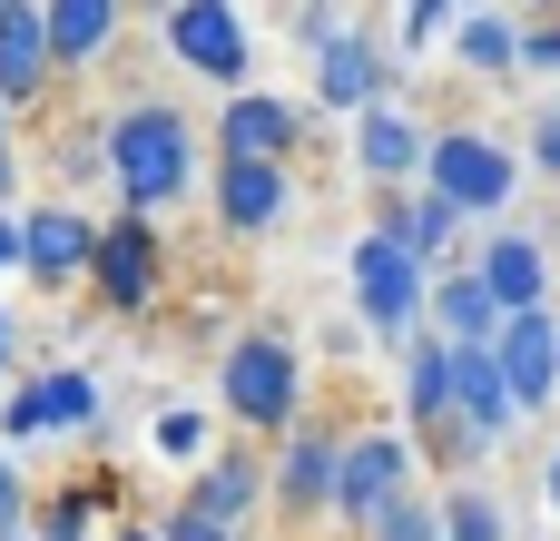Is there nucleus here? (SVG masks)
I'll use <instances>...</instances> for the list:
<instances>
[{"label":"nucleus","instance_id":"f257e3e1","mask_svg":"<svg viewBox=\"0 0 560 541\" xmlns=\"http://www.w3.org/2000/svg\"><path fill=\"white\" fill-rule=\"evenodd\" d=\"M108 177H118V197H128L138 217L167 207V197H187V187H197V128H187L167 99L118 108V118H108Z\"/></svg>","mask_w":560,"mask_h":541},{"label":"nucleus","instance_id":"f03ea898","mask_svg":"<svg viewBox=\"0 0 560 541\" xmlns=\"http://www.w3.org/2000/svg\"><path fill=\"white\" fill-rule=\"evenodd\" d=\"M354 315L384 335V345H413V325L433 315V286H423V256L394 237V227H374L364 246H354Z\"/></svg>","mask_w":560,"mask_h":541},{"label":"nucleus","instance_id":"7ed1b4c3","mask_svg":"<svg viewBox=\"0 0 560 541\" xmlns=\"http://www.w3.org/2000/svg\"><path fill=\"white\" fill-rule=\"evenodd\" d=\"M217 394H226V414H236V424H256V434L295 424V394H305L295 345H285V335H236V345H226V365H217Z\"/></svg>","mask_w":560,"mask_h":541},{"label":"nucleus","instance_id":"20e7f679","mask_svg":"<svg viewBox=\"0 0 560 541\" xmlns=\"http://www.w3.org/2000/svg\"><path fill=\"white\" fill-rule=\"evenodd\" d=\"M463 217H492V207H512V187H522V158L502 148V138H482V128H443L433 138V168H423Z\"/></svg>","mask_w":560,"mask_h":541},{"label":"nucleus","instance_id":"39448f33","mask_svg":"<svg viewBox=\"0 0 560 541\" xmlns=\"http://www.w3.org/2000/svg\"><path fill=\"white\" fill-rule=\"evenodd\" d=\"M167 49H177V69L217 79L226 99L256 79V49H246V20H236V0H177V10H167Z\"/></svg>","mask_w":560,"mask_h":541},{"label":"nucleus","instance_id":"423d86ee","mask_svg":"<svg viewBox=\"0 0 560 541\" xmlns=\"http://www.w3.org/2000/svg\"><path fill=\"white\" fill-rule=\"evenodd\" d=\"M404 473H413V444H404L394 424L354 434V444H345V483H335V513H345L354 532H374V522L404 503Z\"/></svg>","mask_w":560,"mask_h":541},{"label":"nucleus","instance_id":"0eeeda50","mask_svg":"<svg viewBox=\"0 0 560 541\" xmlns=\"http://www.w3.org/2000/svg\"><path fill=\"white\" fill-rule=\"evenodd\" d=\"M394 79H404V59H394V49H374V30H364V20L315 59V99H325V108H354V118L394 108Z\"/></svg>","mask_w":560,"mask_h":541},{"label":"nucleus","instance_id":"6e6552de","mask_svg":"<svg viewBox=\"0 0 560 541\" xmlns=\"http://www.w3.org/2000/svg\"><path fill=\"white\" fill-rule=\"evenodd\" d=\"M217 158H305V108L295 99H266V89H236L217 108Z\"/></svg>","mask_w":560,"mask_h":541},{"label":"nucleus","instance_id":"1a4fd4ad","mask_svg":"<svg viewBox=\"0 0 560 541\" xmlns=\"http://www.w3.org/2000/svg\"><path fill=\"white\" fill-rule=\"evenodd\" d=\"M98 266V227L79 217V207H39V217H20V276H39L49 296L69 286V276H89Z\"/></svg>","mask_w":560,"mask_h":541},{"label":"nucleus","instance_id":"9d476101","mask_svg":"<svg viewBox=\"0 0 560 541\" xmlns=\"http://www.w3.org/2000/svg\"><path fill=\"white\" fill-rule=\"evenodd\" d=\"M89 276H98V296H108V315H138V306L158 296V227H148L138 207H128L118 227H98V266H89Z\"/></svg>","mask_w":560,"mask_h":541},{"label":"nucleus","instance_id":"9b49d317","mask_svg":"<svg viewBox=\"0 0 560 541\" xmlns=\"http://www.w3.org/2000/svg\"><path fill=\"white\" fill-rule=\"evenodd\" d=\"M108 404H98V384L79 375V365H49L30 394H10L0 404V434H89Z\"/></svg>","mask_w":560,"mask_h":541},{"label":"nucleus","instance_id":"f8f14e48","mask_svg":"<svg viewBox=\"0 0 560 541\" xmlns=\"http://www.w3.org/2000/svg\"><path fill=\"white\" fill-rule=\"evenodd\" d=\"M502 375H512L522 414H551L560 404V315L551 306H532V315L502 325Z\"/></svg>","mask_w":560,"mask_h":541},{"label":"nucleus","instance_id":"ddd939ff","mask_svg":"<svg viewBox=\"0 0 560 541\" xmlns=\"http://www.w3.org/2000/svg\"><path fill=\"white\" fill-rule=\"evenodd\" d=\"M49 79H59L49 10H39V0H0V99H10V108H30Z\"/></svg>","mask_w":560,"mask_h":541},{"label":"nucleus","instance_id":"4468645a","mask_svg":"<svg viewBox=\"0 0 560 541\" xmlns=\"http://www.w3.org/2000/svg\"><path fill=\"white\" fill-rule=\"evenodd\" d=\"M217 217H226V237H266L285 217V168L276 158H217Z\"/></svg>","mask_w":560,"mask_h":541},{"label":"nucleus","instance_id":"2eb2a0df","mask_svg":"<svg viewBox=\"0 0 560 541\" xmlns=\"http://www.w3.org/2000/svg\"><path fill=\"white\" fill-rule=\"evenodd\" d=\"M354 168H364L374 187H404L413 168H433V138H423L404 108H374V118H354Z\"/></svg>","mask_w":560,"mask_h":541},{"label":"nucleus","instance_id":"dca6fc26","mask_svg":"<svg viewBox=\"0 0 560 541\" xmlns=\"http://www.w3.org/2000/svg\"><path fill=\"white\" fill-rule=\"evenodd\" d=\"M502 325H512V306L482 286V266H453V276L433 286V335H453V345H502Z\"/></svg>","mask_w":560,"mask_h":541},{"label":"nucleus","instance_id":"f3484780","mask_svg":"<svg viewBox=\"0 0 560 541\" xmlns=\"http://www.w3.org/2000/svg\"><path fill=\"white\" fill-rule=\"evenodd\" d=\"M335 483H345V444L295 434L285 463H276V503H285V513H335Z\"/></svg>","mask_w":560,"mask_h":541},{"label":"nucleus","instance_id":"a211bd4d","mask_svg":"<svg viewBox=\"0 0 560 541\" xmlns=\"http://www.w3.org/2000/svg\"><path fill=\"white\" fill-rule=\"evenodd\" d=\"M482 286H492L512 315H532V306L551 296V256H541V237H482Z\"/></svg>","mask_w":560,"mask_h":541},{"label":"nucleus","instance_id":"6ab92c4d","mask_svg":"<svg viewBox=\"0 0 560 541\" xmlns=\"http://www.w3.org/2000/svg\"><path fill=\"white\" fill-rule=\"evenodd\" d=\"M49 10V49H59V69H89L108 39H118V10L128 0H39Z\"/></svg>","mask_w":560,"mask_h":541},{"label":"nucleus","instance_id":"aec40b11","mask_svg":"<svg viewBox=\"0 0 560 541\" xmlns=\"http://www.w3.org/2000/svg\"><path fill=\"white\" fill-rule=\"evenodd\" d=\"M453 59H463L472 79H512V69H522V30H512L502 10H463V20H453Z\"/></svg>","mask_w":560,"mask_h":541},{"label":"nucleus","instance_id":"412c9836","mask_svg":"<svg viewBox=\"0 0 560 541\" xmlns=\"http://www.w3.org/2000/svg\"><path fill=\"white\" fill-rule=\"evenodd\" d=\"M384 227L413 246V256H443L453 237H463V207L443 197V187H423V197H404V207H384Z\"/></svg>","mask_w":560,"mask_h":541},{"label":"nucleus","instance_id":"4be33fe9","mask_svg":"<svg viewBox=\"0 0 560 541\" xmlns=\"http://www.w3.org/2000/svg\"><path fill=\"white\" fill-rule=\"evenodd\" d=\"M266 483H276L266 463H246V453H217V463L197 473V503H207V513H226V522H246V503H256Z\"/></svg>","mask_w":560,"mask_h":541},{"label":"nucleus","instance_id":"5701e85b","mask_svg":"<svg viewBox=\"0 0 560 541\" xmlns=\"http://www.w3.org/2000/svg\"><path fill=\"white\" fill-rule=\"evenodd\" d=\"M285 30H295V49H315V59H325L354 20H345V0H295V10H285Z\"/></svg>","mask_w":560,"mask_h":541},{"label":"nucleus","instance_id":"b1692460","mask_svg":"<svg viewBox=\"0 0 560 541\" xmlns=\"http://www.w3.org/2000/svg\"><path fill=\"white\" fill-rule=\"evenodd\" d=\"M443 541H502L492 493H453V503H443Z\"/></svg>","mask_w":560,"mask_h":541},{"label":"nucleus","instance_id":"393cba45","mask_svg":"<svg viewBox=\"0 0 560 541\" xmlns=\"http://www.w3.org/2000/svg\"><path fill=\"white\" fill-rule=\"evenodd\" d=\"M158 541H236V522H226V513H207V503L187 493V503H177V513L158 522Z\"/></svg>","mask_w":560,"mask_h":541},{"label":"nucleus","instance_id":"a878e982","mask_svg":"<svg viewBox=\"0 0 560 541\" xmlns=\"http://www.w3.org/2000/svg\"><path fill=\"white\" fill-rule=\"evenodd\" d=\"M364 541H443V513L404 493V503H394V513H384V522H374V532H364Z\"/></svg>","mask_w":560,"mask_h":541},{"label":"nucleus","instance_id":"bb28decb","mask_svg":"<svg viewBox=\"0 0 560 541\" xmlns=\"http://www.w3.org/2000/svg\"><path fill=\"white\" fill-rule=\"evenodd\" d=\"M158 453H167V463H197V453H207V414H187V404L158 414Z\"/></svg>","mask_w":560,"mask_h":541},{"label":"nucleus","instance_id":"cd10ccee","mask_svg":"<svg viewBox=\"0 0 560 541\" xmlns=\"http://www.w3.org/2000/svg\"><path fill=\"white\" fill-rule=\"evenodd\" d=\"M443 20H463V0H404V49H433Z\"/></svg>","mask_w":560,"mask_h":541},{"label":"nucleus","instance_id":"c85d7f7f","mask_svg":"<svg viewBox=\"0 0 560 541\" xmlns=\"http://www.w3.org/2000/svg\"><path fill=\"white\" fill-rule=\"evenodd\" d=\"M89 503H98V493H69V503H49V513H39V541H89Z\"/></svg>","mask_w":560,"mask_h":541},{"label":"nucleus","instance_id":"c756f323","mask_svg":"<svg viewBox=\"0 0 560 541\" xmlns=\"http://www.w3.org/2000/svg\"><path fill=\"white\" fill-rule=\"evenodd\" d=\"M20 522H30V493H20V463L0 453V541L20 532Z\"/></svg>","mask_w":560,"mask_h":541},{"label":"nucleus","instance_id":"7c9ffc66","mask_svg":"<svg viewBox=\"0 0 560 541\" xmlns=\"http://www.w3.org/2000/svg\"><path fill=\"white\" fill-rule=\"evenodd\" d=\"M532 168H541V177H560V108H541V118H532Z\"/></svg>","mask_w":560,"mask_h":541},{"label":"nucleus","instance_id":"2f4dec72","mask_svg":"<svg viewBox=\"0 0 560 541\" xmlns=\"http://www.w3.org/2000/svg\"><path fill=\"white\" fill-rule=\"evenodd\" d=\"M522 69L551 79V69H560V30H522Z\"/></svg>","mask_w":560,"mask_h":541},{"label":"nucleus","instance_id":"473e14b6","mask_svg":"<svg viewBox=\"0 0 560 541\" xmlns=\"http://www.w3.org/2000/svg\"><path fill=\"white\" fill-rule=\"evenodd\" d=\"M10 266H20V227L0 217V276H10Z\"/></svg>","mask_w":560,"mask_h":541},{"label":"nucleus","instance_id":"72a5a7b5","mask_svg":"<svg viewBox=\"0 0 560 541\" xmlns=\"http://www.w3.org/2000/svg\"><path fill=\"white\" fill-rule=\"evenodd\" d=\"M0 197H10V99H0Z\"/></svg>","mask_w":560,"mask_h":541},{"label":"nucleus","instance_id":"f704fd0d","mask_svg":"<svg viewBox=\"0 0 560 541\" xmlns=\"http://www.w3.org/2000/svg\"><path fill=\"white\" fill-rule=\"evenodd\" d=\"M0 365H10V306H0Z\"/></svg>","mask_w":560,"mask_h":541},{"label":"nucleus","instance_id":"c9c22d12","mask_svg":"<svg viewBox=\"0 0 560 541\" xmlns=\"http://www.w3.org/2000/svg\"><path fill=\"white\" fill-rule=\"evenodd\" d=\"M108 541H158V532H138V522H128V532H108Z\"/></svg>","mask_w":560,"mask_h":541},{"label":"nucleus","instance_id":"e433bc0d","mask_svg":"<svg viewBox=\"0 0 560 541\" xmlns=\"http://www.w3.org/2000/svg\"><path fill=\"white\" fill-rule=\"evenodd\" d=\"M551 513H560V453H551Z\"/></svg>","mask_w":560,"mask_h":541},{"label":"nucleus","instance_id":"4c0bfd02","mask_svg":"<svg viewBox=\"0 0 560 541\" xmlns=\"http://www.w3.org/2000/svg\"><path fill=\"white\" fill-rule=\"evenodd\" d=\"M138 10H158V20H167V10H177V0H138Z\"/></svg>","mask_w":560,"mask_h":541},{"label":"nucleus","instance_id":"58836bf2","mask_svg":"<svg viewBox=\"0 0 560 541\" xmlns=\"http://www.w3.org/2000/svg\"><path fill=\"white\" fill-rule=\"evenodd\" d=\"M463 10H492V0H463Z\"/></svg>","mask_w":560,"mask_h":541},{"label":"nucleus","instance_id":"ea45409f","mask_svg":"<svg viewBox=\"0 0 560 541\" xmlns=\"http://www.w3.org/2000/svg\"><path fill=\"white\" fill-rule=\"evenodd\" d=\"M10 541H39V532H10Z\"/></svg>","mask_w":560,"mask_h":541}]
</instances>
